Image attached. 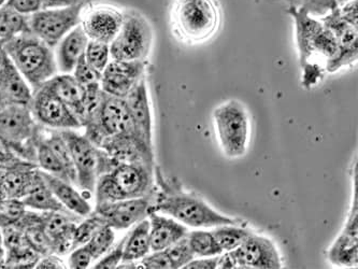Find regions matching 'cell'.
<instances>
[{"mask_svg":"<svg viewBox=\"0 0 358 269\" xmlns=\"http://www.w3.org/2000/svg\"><path fill=\"white\" fill-rule=\"evenodd\" d=\"M103 226H106L105 221L93 210L91 214L83 218V220L77 224L75 235H73V249L87 244L96 232Z\"/></svg>","mask_w":358,"mask_h":269,"instance_id":"836d02e7","label":"cell"},{"mask_svg":"<svg viewBox=\"0 0 358 269\" xmlns=\"http://www.w3.org/2000/svg\"><path fill=\"white\" fill-rule=\"evenodd\" d=\"M8 0H0V7H3V5L7 4Z\"/></svg>","mask_w":358,"mask_h":269,"instance_id":"11a10c76","label":"cell"},{"mask_svg":"<svg viewBox=\"0 0 358 269\" xmlns=\"http://www.w3.org/2000/svg\"><path fill=\"white\" fill-rule=\"evenodd\" d=\"M126 236L121 242L114 247L110 248L99 260L96 261L94 268L97 269H114L117 268L123 260L124 244H125Z\"/></svg>","mask_w":358,"mask_h":269,"instance_id":"ab89813d","label":"cell"},{"mask_svg":"<svg viewBox=\"0 0 358 269\" xmlns=\"http://www.w3.org/2000/svg\"><path fill=\"white\" fill-rule=\"evenodd\" d=\"M90 39L81 26L78 25L62 38L55 49V60L59 74H71L80 58L84 55Z\"/></svg>","mask_w":358,"mask_h":269,"instance_id":"d4e9b609","label":"cell"},{"mask_svg":"<svg viewBox=\"0 0 358 269\" xmlns=\"http://www.w3.org/2000/svg\"><path fill=\"white\" fill-rule=\"evenodd\" d=\"M211 232L223 252H231L235 250L253 233L249 228L241 226V224L217 226Z\"/></svg>","mask_w":358,"mask_h":269,"instance_id":"d6a6232c","label":"cell"},{"mask_svg":"<svg viewBox=\"0 0 358 269\" xmlns=\"http://www.w3.org/2000/svg\"><path fill=\"white\" fill-rule=\"evenodd\" d=\"M155 192L145 198L100 202L96 204L94 212L113 230H127L147 219L151 214Z\"/></svg>","mask_w":358,"mask_h":269,"instance_id":"9a60e30c","label":"cell"},{"mask_svg":"<svg viewBox=\"0 0 358 269\" xmlns=\"http://www.w3.org/2000/svg\"><path fill=\"white\" fill-rule=\"evenodd\" d=\"M293 5L303 8L313 17H324L337 8V0H293Z\"/></svg>","mask_w":358,"mask_h":269,"instance_id":"f35d334b","label":"cell"},{"mask_svg":"<svg viewBox=\"0 0 358 269\" xmlns=\"http://www.w3.org/2000/svg\"><path fill=\"white\" fill-rule=\"evenodd\" d=\"M289 13L295 22L296 40L300 66L309 67L314 57L327 62L335 57L338 51L335 35L321 20L313 17L303 8L292 5Z\"/></svg>","mask_w":358,"mask_h":269,"instance_id":"8992f818","label":"cell"},{"mask_svg":"<svg viewBox=\"0 0 358 269\" xmlns=\"http://www.w3.org/2000/svg\"><path fill=\"white\" fill-rule=\"evenodd\" d=\"M227 253L235 268L279 269L283 267L275 242L267 237L254 233L237 249Z\"/></svg>","mask_w":358,"mask_h":269,"instance_id":"5bb4252c","label":"cell"},{"mask_svg":"<svg viewBox=\"0 0 358 269\" xmlns=\"http://www.w3.org/2000/svg\"><path fill=\"white\" fill-rule=\"evenodd\" d=\"M151 252L150 244V222L149 219L140 221L129 234L126 235L124 244V254L122 263H138Z\"/></svg>","mask_w":358,"mask_h":269,"instance_id":"f1b7e54d","label":"cell"},{"mask_svg":"<svg viewBox=\"0 0 358 269\" xmlns=\"http://www.w3.org/2000/svg\"><path fill=\"white\" fill-rule=\"evenodd\" d=\"M42 128V127H41ZM36 163L40 170L52 174V176L59 177V178L75 184V180L68 172L63 162L59 160V156H56L55 152L45 144L43 140L38 137L37 153H36Z\"/></svg>","mask_w":358,"mask_h":269,"instance_id":"4dcf8cb0","label":"cell"},{"mask_svg":"<svg viewBox=\"0 0 358 269\" xmlns=\"http://www.w3.org/2000/svg\"><path fill=\"white\" fill-rule=\"evenodd\" d=\"M186 237L194 254L198 258H211L224 253L211 230L196 228L189 232Z\"/></svg>","mask_w":358,"mask_h":269,"instance_id":"1f68e13d","label":"cell"},{"mask_svg":"<svg viewBox=\"0 0 358 269\" xmlns=\"http://www.w3.org/2000/svg\"><path fill=\"white\" fill-rule=\"evenodd\" d=\"M95 262L93 254L87 244L77 247L70 251L68 258V267L73 269H85L91 266L92 263Z\"/></svg>","mask_w":358,"mask_h":269,"instance_id":"b9f144b4","label":"cell"},{"mask_svg":"<svg viewBox=\"0 0 358 269\" xmlns=\"http://www.w3.org/2000/svg\"><path fill=\"white\" fill-rule=\"evenodd\" d=\"M115 234L114 230L109 226H103V228L96 232V234L87 242L93 254L95 262L99 260L101 256L113 246Z\"/></svg>","mask_w":358,"mask_h":269,"instance_id":"8d00e7d4","label":"cell"},{"mask_svg":"<svg viewBox=\"0 0 358 269\" xmlns=\"http://www.w3.org/2000/svg\"><path fill=\"white\" fill-rule=\"evenodd\" d=\"M41 127L29 106L8 104L0 108V138L22 160L37 164L36 153Z\"/></svg>","mask_w":358,"mask_h":269,"instance_id":"277c9868","label":"cell"},{"mask_svg":"<svg viewBox=\"0 0 358 269\" xmlns=\"http://www.w3.org/2000/svg\"><path fill=\"white\" fill-rule=\"evenodd\" d=\"M155 182L159 191L156 190L152 212L175 219L186 228H214L243 223L220 214L199 196L182 190L175 181H165L157 167L155 168Z\"/></svg>","mask_w":358,"mask_h":269,"instance_id":"6da1fadb","label":"cell"},{"mask_svg":"<svg viewBox=\"0 0 358 269\" xmlns=\"http://www.w3.org/2000/svg\"><path fill=\"white\" fill-rule=\"evenodd\" d=\"M357 184L354 191L351 212L348 216L345 228L328 251V258L333 264L354 267L357 265Z\"/></svg>","mask_w":358,"mask_h":269,"instance_id":"ac0fdd59","label":"cell"},{"mask_svg":"<svg viewBox=\"0 0 358 269\" xmlns=\"http://www.w3.org/2000/svg\"><path fill=\"white\" fill-rule=\"evenodd\" d=\"M155 167L142 163L115 162L96 182V204L145 198L155 192Z\"/></svg>","mask_w":358,"mask_h":269,"instance_id":"7a4b0ae2","label":"cell"},{"mask_svg":"<svg viewBox=\"0 0 358 269\" xmlns=\"http://www.w3.org/2000/svg\"><path fill=\"white\" fill-rule=\"evenodd\" d=\"M5 51H3V48L1 44H0V66H1V64H3V58H5Z\"/></svg>","mask_w":358,"mask_h":269,"instance_id":"816d5d0a","label":"cell"},{"mask_svg":"<svg viewBox=\"0 0 358 269\" xmlns=\"http://www.w3.org/2000/svg\"><path fill=\"white\" fill-rule=\"evenodd\" d=\"M134 130L148 144H153V118L147 79L143 78L125 98Z\"/></svg>","mask_w":358,"mask_h":269,"instance_id":"d6986e66","label":"cell"},{"mask_svg":"<svg viewBox=\"0 0 358 269\" xmlns=\"http://www.w3.org/2000/svg\"><path fill=\"white\" fill-rule=\"evenodd\" d=\"M96 0H42L43 8L76 7V6H87ZM42 8V9H43Z\"/></svg>","mask_w":358,"mask_h":269,"instance_id":"7dc6e473","label":"cell"},{"mask_svg":"<svg viewBox=\"0 0 358 269\" xmlns=\"http://www.w3.org/2000/svg\"><path fill=\"white\" fill-rule=\"evenodd\" d=\"M6 198H8L7 195H6L5 190H3V184H1V181H0V205H1V202H3Z\"/></svg>","mask_w":358,"mask_h":269,"instance_id":"f907efd6","label":"cell"},{"mask_svg":"<svg viewBox=\"0 0 358 269\" xmlns=\"http://www.w3.org/2000/svg\"><path fill=\"white\" fill-rule=\"evenodd\" d=\"M124 11L117 6L94 1L84 6L80 26L90 40L110 44L123 23Z\"/></svg>","mask_w":358,"mask_h":269,"instance_id":"4fadbf2b","label":"cell"},{"mask_svg":"<svg viewBox=\"0 0 358 269\" xmlns=\"http://www.w3.org/2000/svg\"><path fill=\"white\" fill-rule=\"evenodd\" d=\"M22 200L28 209L35 210V212H61L71 214L54 195L51 188H49L45 179L42 177L40 170H38L27 194L22 198Z\"/></svg>","mask_w":358,"mask_h":269,"instance_id":"83f0119b","label":"cell"},{"mask_svg":"<svg viewBox=\"0 0 358 269\" xmlns=\"http://www.w3.org/2000/svg\"><path fill=\"white\" fill-rule=\"evenodd\" d=\"M1 228L6 248L5 268H36L41 256L29 246L24 230L17 226Z\"/></svg>","mask_w":358,"mask_h":269,"instance_id":"44dd1931","label":"cell"},{"mask_svg":"<svg viewBox=\"0 0 358 269\" xmlns=\"http://www.w3.org/2000/svg\"><path fill=\"white\" fill-rule=\"evenodd\" d=\"M6 267V248L3 242V228L0 226V269Z\"/></svg>","mask_w":358,"mask_h":269,"instance_id":"681fc988","label":"cell"},{"mask_svg":"<svg viewBox=\"0 0 358 269\" xmlns=\"http://www.w3.org/2000/svg\"><path fill=\"white\" fill-rule=\"evenodd\" d=\"M83 8H43L29 15L31 33L54 49L62 38L80 25Z\"/></svg>","mask_w":358,"mask_h":269,"instance_id":"30bf717a","label":"cell"},{"mask_svg":"<svg viewBox=\"0 0 358 269\" xmlns=\"http://www.w3.org/2000/svg\"><path fill=\"white\" fill-rule=\"evenodd\" d=\"M39 167L35 163L17 158L11 164L0 166V181L8 198H22L27 194Z\"/></svg>","mask_w":358,"mask_h":269,"instance_id":"7402d4cb","label":"cell"},{"mask_svg":"<svg viewBox=\"0 0 358 269\" xmlns=\"http://www.w3.org/2000/svg\"><path fill=\"white\" fill-rule=\"evenodd\" d=\"M321 21L333 32L338 44L337 54L326 63V70L336 72L345 66L355 63L357 61L358 26L353 25L342 17L338 7L322 17Z\"/></svg>","mask_w":358,"mask_h":269,"instance_id":"2e32d148","label":"cell"},{"mask_svg":"<svg viewBox=\"0 0 358 269\" xmlns=\"http://www.w3.org/2000/svg\"><path fill=\"white\" fill-rule=\"evenodd\" d=\"M67 265H65V262L61 258V256L55 254V253H51V254H47L40 258L38 261L36 268L37 269H63L67 268Z\"/></svg>","mask_w":358,"mask_h":269,"instance_id":"f6af8a7d","label":"cell"},{"mask_svg":"<svg viewBox=\"0 0 358 269\" xmlns=\"http://www.w3.org/2000/svg\"><path fill=\"white\" fill-rule=\"evenodd\" d=\"M45 84L67 104L80 121H83L87 112L85 88L75 79L73 74H55Z\"/></svg>","mask_w":358,"mask_h":269,"instance_id":"4316f807","label":"cell"},{"mask_svg":"<svg viewBox=\"0 0 358 269\" xmlns=\"http://www.w3.org/2000/svg\"><path fill=\"white\" fill-rule=\"evenodd\" d=\"M6 53V52H5ZM0 91L8 104L29 106L34 91L7 54L0 66Z\"/></svg>","mask_w":358,"mask_h":269,"instance_id":"603a6c76","label":"cell"},{"mask_svg":"<svg viewBox=\"0 0 358 269\" xmlns=\"http://www.w3.org/2000/svg\"><path fill=\"white\" fill-rule=\"evenodd\" d=\"M338 5H342V4L347 3V1H349V0H337Z\"/></svg>","mask_w":358,"mask_h":269,"instance_id":"db71d44e","label":"cell"},{"mask_svg":"<svg viewBox=\"0 0 358 269\" xmlns=\"http://www.w3.org/2000/svg\"><path fill=\"white\" fill-rule=\"evenodd\" d=\"M82 127L85 130L84 134L97 146L117 134H136L126 100L108 95L105 92L97 107L84 118Z\"/></svg>","mask_w":358,"mask_h":269,"instance_id":"52a82bcc","label":"cell"},{"mask_svg":"<svg viewBox=\"0 0 358 269\" xmlns=\"http://www.w3.org/2000/svg\"><path fill=\"white\" fill-rule=\"evenodd\" d=\"M29 108L36 121L45 127L59 130L82 128L80 118L45 83L34 91Z\"/></svg>","mask_w":358,"mask_h":269,"instance_id":"7c38bea8","label":"cell"},{"mask_svg":"<svg viewBox=\"0 0 358 269\" xmlns=\"http://www.w3.org/2000/svg\"><path fill=\"white\" fill-rule=\"evenodd\" d=\"M17 156H14L11 151H10L8 146H6L5 142L0 138V166L8 165L11 164L14 160H17Z\"/></svg>","mask_w":358,"mask_h":269,"instance_id":"c3c4849f","label":"cell"},{"mask_svg":"<svg viewBox=\"0 0 358 269\" xmlns=\"http://www.w3.org/2000/svg\"><path fill=\"white\" fill-rule=\"evenodd\" d=\"M78 219L79 216L69 212H43L42 224L49 237L53 253L64 256L73 250Z\"/></svg>","mask_w":358,"mask_h":269,"instance_id":"ffe728a7","label":"cell"},{"mask_svg":"<svg viewBox=\"0 0 358 269\" xmlns=\"http://www.w3.org/2000/svg\"><path fill=\"white\" fill-rule=\"evenodd\" d=\"M6 104H7V102H6L5 98H3V93L0 91V108H3Z\"/></svg>","mask_w":358,"mask_h":269,"instance_id":"f5cc1de1","label":"cell"},{"mask_svg":"<svg viewBox=\"0 0 358 269\" xmlns=\"http://www.w3.org/2000/svg\"><path fill=\"white\" fill-rule=\"evenodd\" d=\"M140 261L139 268L145 269H173V265L165 250L151 251Z\"/></svg>","mask_w":358,"mask_h":269,"instance_id":"7bdbcfd3","label":"cell"},{"mask_svg":"<svg viewBox=\"0 0 358 269\" xmlns=\"http://www.w3.org/2000/svg\"><path fill=\"white\" fill-rule=\"evenodd\" d=\"M31 33L29 17L19 13L8 5L0 7V44L22 34Z\"/></svg>","mask_w":358,"mask_h":269,"instance_id":"f546056e","label":"cell"},{"mask_svg":"<svg viewBox=\"0 0 358 269\" xmlns=\"http://www.w3.org/2000/svg\"><path fill=\"white\" fill-rule=\"evenodd\" d=\"M84 57L87 63L99 74H103L109 62L111 61L110 44L103 42L90 40L87 49L84 52Z\"/></svg>","mask_w":358,"mask_h":269,"instance_id":"e575fe53","label":"cell"},{"mask_svg":"<svg viewBox=\"0 0 358 269\" xmlns=\"http://www.w3.org/2000/svg\"><path fill=\"white\" fill-rule=\"evenodd\" d=\"M71 74H73L75 79L83 86H87L92 83H97V82H100V78H101V74L96 71V70L87 63L84 55L80 58L79 62H78Z\"/></svg>","mask_w":358,"mask_h":269,"instance_id":"60d3db41","label":"cell"},{"mask_svg":"<svg viewBox=\"0 0 358 269\" xmlns=\"http://www.w3.org/2000/svg\"><path fill=\"white\" fill-rule=\"evenodd\" d=\"M213 122L222 151L228 158H242L250 142V116L238 100H228L214 110Z\"/></svg>","mask_w":358,"mask_h":269,"instance_id":"ba28073f","label":"cell"},{"mask_svg":"<svg viewBox=\"0 0 358 269\" xmlns=\"http://www.w3.org/2000/svg\"><path fill=\"white\" fill-rule=\"evenodd\" d=\"M165 251L171 265H173V269L183 268L185 265L189 264L192 260L195 258V254L189 246L187 237H184L179 242L168 247Z\"/></svg>","mask_w":358,"mask_h":269,"instance_id":"74e56055","label":"cell"},{"mask_svg":"<svg viewBox=\"0 0 358 269\" xmlns=\"http://www.w3.org/2000/svg\"><path fill=\"white\" fill-rule=\"evenodd\" d=\"M6 5L9 6L19 13L28 15V17L43 8L42 7V0H8Z\"/></svg>","mask_w":358,"mask_h":269,"instance_id":"ee69618b","label":"cell"},{"mask_svg":"<svg viewBox=\"0 0 358 269\" xmlns=\"http://www.w3.org/2000/svg\"><path fill=\"white\" fill-rule=\"evenodd\" d=\"M27 210L20 198H6L0 205V226H17Z\"/></svg>","mask_w":358,"mask_h":269,"instance_id":"d590c367","label":"cell"},{"mask_svg":"<svg viewBox=\"0 0 358 269\" xmlns=\"http://www.w3.org/2000/svg\"><path fill=\"white\" fill-rule=\"evenodd\" d=\"M148 219L150 222L151 251L166 250L168 247L176 244L189 234V228L165 214L152 212Z\"/></svg>","mask_w":358,"mask_h":269,"instance_id":"cb8c5ba5","label":"cell"},{"mask_svg":"<svg viewBox=\"0 0 358 269\" xmlns=\"http://www.w3.org/2000/svg\"><path fill=\"white\" fill-rule=\"evenodd\" d=\"M152 44L153 31L147 18L135 10H125L119 33L110 43L111 60L147 61Z\"/></svg>","mask_w":358,"mask_h":269,"instance_id":"9c48e42d","label":"cell"},{"mask_svg":"<svg viewBox=\"0 0 358 269\" xmlns=\"http://www.w3.org/2000/svg\"><path fill=\"white\" fill-rule=\"evenodd\" d=\"M171 22L176 36L182 41L200 43L217 33L221 14L214 0H177Z\"/></svg>","mask_w":358,"mask_h":269,"instance_id":"5b68a950","label":"cell"},{"mask_svg":"<svg viewBox=\"0 0 358 269\" xmlns=\"http://www.w3.org/2000/svg\"><path fill=\"white\" fill-rule=\"evenodd\" d=\"M61 132L73 158L77 174V186L83 193L93 195L98 178L99 148L77 130H61Z\"/></svg>","mask_w":358,"mask_h":269,"instance_id":"8fae6325","label":"cell"},{"mask_svg":"<svg viewBox=\"0 0 358 269\" xmlns=\"http://www.w3.org/2000/svg\"><path fill=\"white\" fill-rule=\"evenodd\" d=\"M220 256L211 258H199V260H192L189 264L183 267L184 269H217L219 266Z\"/></svg>","mask_w":358,"mask_h":269,"instance_id":"bcb514c9","label":"cell"},{"mask_svg":"<svg viewBox=\"0 0 358 269\" xmlns=\"http://www.w3.org/2000/svg\"><path fill=\"white\" fill-rule=\"evenodd\" d=\"M3 48L33 91L59 74L53 48L33 33L22 34Z\"/></svg>","mask_w":358,"mask_h":269,"instance_id":"3957f363","label":"cell"},{"mask_svg":"<svg viewBox=\"0 0 358 269\" xmlns=\"http://www.w3.org/2000/svg\"><path fill=\"white\" fill-rule=\"evenodd\" d=\"M147 61L111 60L100 78L101 90L108 95L125 99L135 86L145 78Z\"/></svg>","mask_w":358,"mask_h":269,"instance_id":"e0dca14e","label":"cell"},{"mask_svg":"<svg viewBox=\"0 0 358 269\" xmlns=\"http://www.w3.org/2000/svg\"><path fill=\"white\" fill-rule=\"evenodd\" d=\"M40 172L54 195L68 212L82 219L93 212V208L89 200L83 195V193L79 192L75 188V184H70L59 177L52 176L42 170Z\"/></svg>","mask_w":358,"mask_h":269,"instance_id":"484cf974","label":"cell"}]
</instances>
